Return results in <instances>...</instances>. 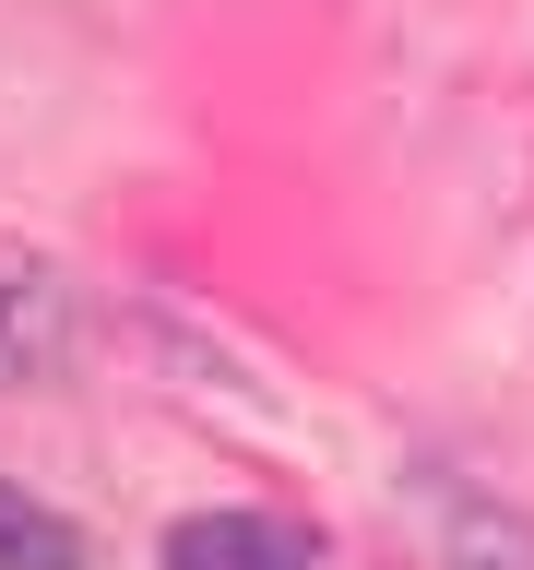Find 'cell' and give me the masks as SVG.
<instances>
[{"label":"cell","mask_w":534,"mask_h":570,"mask_svg":"<svg viewBox=\"0 0 534 570\" xmlns=\"http://www.w3.org/2000/svg\"><path fill=\"white\" fill-rule=\"evenodd\" d=\"M167 570H320V534L285 511H190L167 523Z\"/></svg>","instance_id":"1"},{"label":"cell","mask_w":534,"mask_h":570,"mask_svg":"<svg viewBox=\"0 0 534 570\" xmlns=\"http://www.w3.org/2000/svg\"><path fill=\"white\" fill-rule=\"evenodd\" d=\"M60 356H71V285L48 262H0V392L48 381Z\"/></svg>","instance_id":"2"},{"label":"cell","mask_w":534,"mask_h":570,"mask_svg":"<svg viewBox=\"0 0 534 570\" xmlns=\"http://www.w3.org/2000/svg\"><path fill=\"white\" fill-rule=\"evenodd\" d=\"M439 511H452V559L463 570H534V523L523 511H487L475 488H452Z\"/></svg>","instance_id":"3"},{"label":"cell","mask_w":534,"mask_h":570,"mask_svg":"<svg viewBox=\"0 0 534 570\" xmlns=\"http://www.w3.org/2000/svg\"><path fill=\"white\" fill-rule=\"evenodd\" d=\"M0 570H83V534H71L48 499L0 488Z\"/></svg>","instance_id":"4"}]
</instances>
